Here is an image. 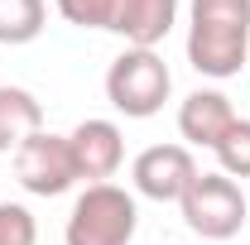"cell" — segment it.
<instances>
[{
	"mask_svg": "<svg viewBox=\"0 0 250 245\" xmlns=\"http://www.w3.org/2000/svg\"><path fill=\"white\" fill-rule=\"evenodd\" d=\"M250 58V0H192L188 5V62L192 72L226 82Z\"/></svg>",
	"mask_w": 250,
	"mask_h": 245,
	"instance_id": "6da1fadb",
	"label": "cell"
},
{
	"mask_svg": "<svg viewBox=\"0 0 250 245\" xmlns=\"http://www.w3.org/2000/svg\"><path fill=\"white\" fill-rule=\"evenodd\" d=\"M140 226V207L135 192H125L116 183H92L82 187V197L67 212V245H130Z\"/></svg>",
	"mask_w": 250,
	"mask_h": 245,
	"instance_id": "3957f363",
	"label": "cell"
},
{
	"mask_svg": "<svg viewBox=\"0 0 250 245\" xmlns=\"http://www.w3.org/2000/svg\"><path fill=\"white\" fill-rule=\"evenodd\" d=\"M236 121H241V116H236L231 96H226V92H212V87L188 92L183 106H178V135H183L188 144H197V149H217Z\"/></svg>",
	"mask_w": 250,
	"mask_h": 245,
	"instance_id": "9c48e42d",
	"label": "cell"
},
{
	"mask_svg": "<svg viewBox=\"0 0 250 245\" xmlns=\"http://www.w3.org/2000/svg\"><path fill=\"white\" fill-rule=\"evenodd\" d=\"M192 178H197V159L188 144H149L130 163V183L149 202H183Z\"/></svg>",
	"mask_w": 250,
	"mask_h": 245,
	"instance_id": "52a82bcc",
	"label": "cell"
},
{
	"mask_svg": "<svg viewBox=\"0 0 250 245\" xmlns=\"http://www.w3.org/2000/svg\"><path fill=\"white\" fill-rule=\"evenodd\" d=\"M178 212H183V226L192 236H202V241H231L246 226V192L221 168L217 173H197L192 187L183 192V202H178Z\"/></svg>",
	"mask_w": 250,
	"mask_h": 245,
	"instance_id": "5b68a950",
	"label": "cell"
},
{
	"mask_svg": "<svg viewBox=\"0 0 250 245\" xmlns=\"http://www.w3.org/2000/svg\"><path fill=\"white\" fill-rule=\"evenodd\" d=\"M43 130V106L24 87H0V154H15L29 135Z\"/></svg>",
	"mask_w": 250,
	"mask_h": 245,
	"instance_id": "30bf717a",
	"label": "cell"
},
{
	"mask_svg": "<svg viewBox=\"0 0 250 245\" xmlns=\"http://www.w3.org/2000/svg\"><path fill=\"white\" fill-rule=\"evenodd\" d=\"M72 163H77V183H111L125 163V135L116 121H82L72 135Z\"/></svg>",
	"mask_w": 250,
	"mask_h": 245,
	"instance_id": "ba28073f",
	"label": "cell"
},
{
	"mask_svg": "<svg viewBox=\"0 0 250 245\" xmlns=\"http://www.w3.org/2000/svg\"><path fill=\"white\" fill-rule=\"evenodd\" d=\"M173 92V72L154 48H125L121 58L106 67V101L125 121H149L164 111Z\"/></svg>",
	"mask_w": 250,
	"mask_h": 245,
	"instance_id": "277c9868",
	"label": "cell"
},
{
	"mask_svg": "<svg viewBox=\"0 0 250 245\" xmlns=\"http://www.w3.org/2000/svg\"><path fill=\"white\" fill-rule=\"evenodd\" d=\"M53 5L77 29L121 34L125 48H154L178 24V0H53Z\"/></svg>",
	"mask_w": 250,
	"mask_h": 245,
	"instance_id": "7a4b0ae2",
	"label": "cell"
},
{
	"mask_svg": "<svg viewBox=\"0 0 250 245\" xmlns=\"http://www.w3.org/2000/svg\"><path fill=\"white\" fill-rule=\"evenodd\" d=\"M212 154H217V163H221L226 178H236V183L250 178V121H246V116L226 130V140H221Z\"/></svg>",
	"mask_w": 250,
	"mask_h": 245,
	"instance_id": "7c38bea8",
	"label": "cell"
},
{
	"mask_svg": "<svg viewBox=\"0 0 250 245\" xmlns=\"http://www.w3.org/2000/svg\"><path fill=\"white\" fill-rule=\"evenodd\" d=\"M34 241H39L34 212L20 202H0V245H34Z\"/></svg>",
	"mask_w": 250,
	"mask_h": 245,
	"instance_id": "4fadbf2b",
	"label": "cell"
},
{
	"mask_svg": "<svg viewBox=\"0 0 250 245\" xmlns=\"http://www.w3.org/2000/svg\"><path fill=\"white\" fill-rule=\"evenodd\" d=\"M15 178L24 192L34 197H62L67 187L77 183V163H72V144L67 135L39 130L15 149Z\"/></svg>",
	"mask_w": 250,
	"mask_h": 245,
	"instance_id": "8992f818",
	"label": "cell"
},
{
	"mask_svg": "<svg viewBox=\"0 0 250 245\" xmlns=\"http://www.w3.org/2000/svg\"><path fill=\"white\" fill-rule=\"evenodd\" d=\"M48 24V5L43 0H0V43L5 48H20L34 43Z\"/></svg>",
	"mask_w": 250,
	"mask_h": 245,
	"instance_id": "8fae6325",
	"label": "cell"
}]
</instances>
